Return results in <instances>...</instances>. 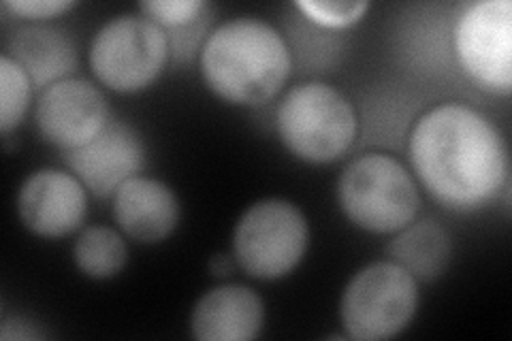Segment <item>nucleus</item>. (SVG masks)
<instances>
[{"label": "nucleus", "instance_id": "obj_14", "mask_svg": "<svg viewBox=\"0 0 512 341\" xmlns=\"http://www.w3.org/2000/svg\"><path fill=\"white\" fill-rule=\"evenodd\" d=\"M9 56L20 64L35 88H50L77 67L73 41L54 28H24L11 39Z\"/></svg>", "mask_w": 512, "mask_h": 341}, {"label": "nucleus", "instance_id": "obj_13", "mask_svg": "<svg viewBox=\"0 0 512 341\" xmlns=\"http://www.w3.org/2000/svg\"><path fill=\"white\" fill-rule=\"evenodd\" d=\"M114 218L131 239L158 243L178 226L180 201L167 184L137 175L114 194Z\"/></svg>", "mask_w": 512, "mask_h": 341}, {"label": "nucleus", "instance_id": "obj_19", "mask_svg": "<svg viewBox=\"0 0 512 341\" xmlns=\"http://www.w3.org/2000/svg\"><path fill=\"white\" fill-rule=\"evenodd\" d=\"M139 9L156 26L178 30L197 24L207 7L199 0H148V3H141Z\"/></svg>", "mask_w": 512, "mask_h": 341}, {"label": "nucleus", "instance_id": "obj_21", "mask_svg": "<svg viewBox=\"0 0 512 341\" xmlns=\"http://www.w3.org/2000/svg\"><path fill=\"white\" fill-rule=\"evenodd\" d=\"M210 269L214 275H227V273H231L233 263L227 254H216L210 261Z\"/></svg>", "mask_w": 512, "mask_h": 341}, {"label": "nucleus", "instance_id": "obj_11", "mask_svg": "<svg viewBox=\"0 0 512 341\" xmlns=\"http://www.w3.org/2000/svg\"><path fill=\"white\" fill-rule=\"evenodd\" d=\"M86 188L75 175L58 169L32 173L18 194L26 229L39 237H64L79 229L86 216Z\"/></svg>", "mask_w": 512, "mask_h": 341}, {"label": "nucleus", "instance_id": "obj_12", "mask_svg": "<svg viewBox=\"0 0 512 341\" xmlns=\"http://www.w3.org/2000/svg\"><path fill=\"white\" fill-rule=\"evenodd\" d=\"M265 307L248 286H218L199 299L190 316L192 335L201 341H250L261 333Z\"/></svg>", "mask_w": 512, "mask_h": 341}, {"label": "nucleus", "instance_id": "obj_10", "mask_svg": "<svg viewBox=\"0 0 512 341\" xmlns=\"http://www.w3.org/2000/svg\"><path fill=\"white\" fill-rule=\"evenodd\" d=\"M73 175L94 197H114L120 186L146 165V148L141 137L124 122H107L103 131L82 148L64 150Z\"/></svg>", "mask_w": 512, "mask_h": 341}, {"label": "nucleus", "instance_id": "obj_20", "mask_svg": "<svg viewBox=\"0 0 512 341\" xmlns=\"http://www.w3.org/2000/svg\"><path fill=\"white\" fill-rule=\"evenodd\" d=\"M3 7L26 20H45L69 11L75 3H69V0H7Z\"/></svg>", "mask_w": 512, "mask_h": 341}, {"label": "nucleus", "instance_id": "obj_3", "mask_svg": "<svg viewBox=\"0 0 512 341\" xmlns=\"http://www.w3.org/2000/svg\"><path fill=\"white\" fill-rule=\"evenodd\" d=\"M286 150L312 165L342 158L357 135V116L346 96L312 81L288 92L276 113Z\"/></svg>", "mask_w": 512, "mask_h": 341}, {"label": "nucleus", "instance_id": "obj_17", "mask_svg": "<svg viewBox=\"0 0 512 341\" xmlns=\"http://www.w3.org/2000/svg\"><path fill=\"white\" fill-rule=\"evenodd\" d=\"M32 81L9 54L0 58V133L9 135L18 126L30 103Z\"/></svg>", "mask_w": 512, "mask_h": 341}, {"label": "nucleus", "instance_id": "obj_8", "mask_svg": "<svg viewBox=\"0 0 512 341\" xmlns=\"http://www.w3.org/2000/svg\"><path fill=\"white\" fill-rule=\"evenodd\" d=\"M461 69L483 90L508 96L512 90V5L483 0L461 13L455 26Z\"/></svg>", "mask_w": 512, "mask_h": 341}, {"label": "nucleus", "instance_id": "obj_16", "mask_svg": "<svg viewBox=\"0 0 512 341\" xmlns=\"http://www.w3.org/2000/svg\"><path fill=\"white\" fill-rule=\"evenodd\" d=\"M75 263L92 280H109L118 275L126 261L128 248L120 233L109 226H88L75 241Z\"/></svg>", "mask_w": 512, "mask_h": 341}, {"label": "nucleus", "instance_id": "obj_18", "mask_svg": "<svg viewBox=\"0 0 512 341\" xmlns=\"http://www.w3.org/2000/svg\"><path fill=\"white\" fill-rule=\"evenodd\" d=\"M367 7L370 5L365 0H359V3L355 0H299L297 3V9L308 20L329 28H346L359 22Z\"/></svg>", "mask_w": 512, "mask_h": 341}, {"label": "nucleus", "instance_id": "obj_1", "mask_svg": "<svg viewBox=\"0 0 512 341\" xmlns=\"http://www.w3.org/2000/svg\"><path fill=\"white\" fill-rule=\"evenodd\" d=\"M410 160L421 184L440 205L474 211L487 205L508 180V148L483 113L448 103L416 122Z\"/></svg>", "mask_w": 512, "mask_h": 341}, {"label": "nucleus", "instance_id": "obj_2", "mask_svg": "<svg viewBox=\"0 0 512 341\" xmlns=\"http://www.w3.org/2000/svg\"><path fill=\"white\" fill-rule=\"evenodd\" d=\"M205 84L235 105H263L291 73V52L280 32L254 18L218 26L201 50Z\"/></svg>", "mask_w": 512, "mask_h": 341}, {"label": "nucleus", "instance_id": "obj_5", "mask_svg": "<svg viewBox=\"0 0 512 341\" xmlns=\"http://www.w3.org/2000/svg\"><path fill=\"white\" fill-rule=\"evenodd\" d=\"M419 307L416 280L393 261L355 273L344 290L340 316L350 339L380 341L402 333Z\"/></svg>", "mask_w": 512, "mask_h": 341}, {"label": "nucleus", "instance_id": "obj_15", "mask_svg": "<svg viewBox=\"0 0 512 341\" xmlns=\"http://www.w3.org/2000/svg\"><path fill=\"white\" fill-rule=\"evenodd\" d=\"M389 243L391 261L404 267L414 280H436L451 261V237L434 220L410 222Z\"/></svg>", "mask_w": 512, "mask_h": 341}, {"label": "nucleus", "instance_id": "obj_9", "mask_svg": "<svg viewBox=\"0 0 512 341\" xmlns=\"http://www.w3.org/2000/svg\"><path fill=\"white\" fill-rule=\"evenodd\" d=\"M35 120L45 141L62 150H75L103 131L109 109L103 92L92 81L62 79L43 90Z\"/></svg>", "mask_w": 512, "mask_h": 341}, {"label": "nucleus", "instance_id": "obj_4", "mask_svg": "<svg viewBox=\"0 0 512 341\" xmlns=\"http://www.w3.org/2000/svg\"><path fill=\"white\" fill-rule=\"evenodd\" d=\"M338 201L352 224L370 233H397L414 222L421 197L412 175L391 156L352 160L338 182Z\"/></svg>", "mask_w": 512, "mask_h": 341}, {"label": "nucleus", "instance_id": "obj_7", "mask_svg": "<svg viewBox=\"0 0 512 341\" xmlns=\"http://www.w3.org/2000/svg\"><path fill=\"white\" fill-rule=\"evenodd\" d=\"M169 56L165 30L148 18L120 15L107 22L90 45V67L103 86L116 92L148 88Z\"/></svg>", "mask_w": 512, "mask_h": 341}, {"label": "nucleus", "instance_id": "obj_6", "mask_svg": "<svg viewBox=\"0 0 512 341\" xmlns=\"http://www.w3.org/2000/svg\"><path fill=\"white\" fill-rule=\"evenodd\" d=\"M308 222L299 207L282 199L254 203L233 233L235 261L259 280L291 273L308 248Z\"/></svg>", "mask_w": 512, "mask_h": 341}]
</instances>
